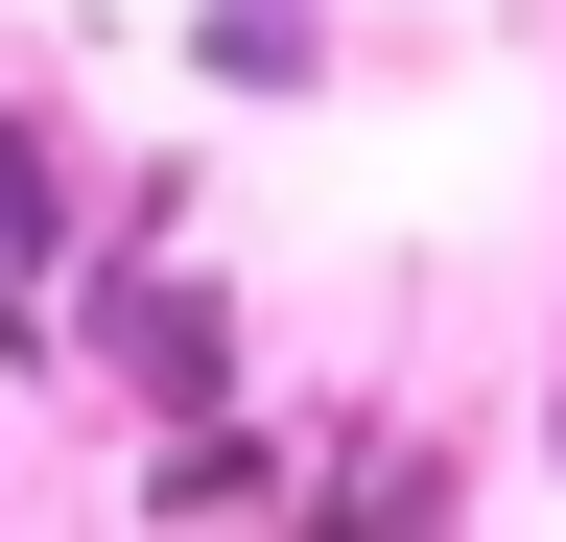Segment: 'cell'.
Here are the masks:
<instances>
[{
	"mask_svg": "<svg viewBox=\"0 0 566 542\" xmlns=\"http://www.w3.org/2000/svg\"><path fill=\"white\" fill-rule=\"evenodd\" d=\"M543 448H566V401H543Z\"/></svg>",
	"mask_w": 566,
	"mask_h": 542,
	"instance_id": "3",
	"label": "cell"
},
{
	"mask_svg": "<svg viewBox=\"0 0 566 542\" xmlns=\"http://www.w3.org/2000/svg\"><path fill=\"white\" fill-rule=\"evenodd\" d=\"M95 330H118V378H142V401H212V378H237V307H189V284H118Z\"/></svg>",
	"mask_w": 566,
	"mask_h": 542,
	"instance_id": "1",
	"label": "cell"
},
{
	"mask_svg": "<svg viewBox=\"0 0 566 542\" xmlns=\"http://www.w3.org/2000/svg\"><path fill=\"white\" fill-rule=\"evenodd\" d=\"M189 24H212V72H237V95H307V0H189Z\"/></svg>",
	"mask_w": 566,
	"mask_h": 542,
	"instance_id": "2",
	"label": "cell"
}]
</instances>
